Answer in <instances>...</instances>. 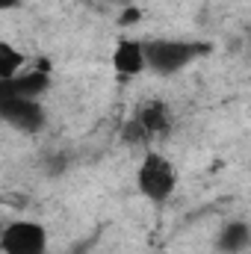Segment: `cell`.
I'll use <instances>...</instances> for the list:
<instances>
[{
	"mask_svg": "<svg viewBox=\"0 0 251 254\" xmlns=\"http://www.w3.org/2000/svg\"><path fill=\"white\" fill-rule=\"evenodd\" d=\"M213 45L207 42H184V39H148L145 42V57H148V71L160 77H172L184 71L189 63L198 57L210 54Z\"/></svg>",
	"mask_w": 251,
	"mask_h": 254,
	"instance_id": "obj_1",
	"label": "cell"
},
{
	"mask_svg": "<svg viewBox=\"0 0 251 254\" xmlns=\"http://www.w3.org/2000/svg\"><path fill=\"white\" fill-rule=\"evenodd\" d=\"M136 187L151 201H169L178 190V169L175 163L160 151H145L139 169H136Z\"/></svg>",
	"mask_w": 251,
	"mask_h": 254,
	"instance_id": "obj_2",
	"label": "cell"
},
{
	"mask_svg": "<svg viewBox=\"0 0 251 254\" xmlns=\"http://www.w3.org/2000/svg\"><path fill=\"white\" fill-rule=\"evenodd\" d=\"M3 254H48V228L42 222H9L0 234Z\"/></svg>",
	"mask_w": 251,
	"mask_h": 254,
	"instance_id": "obj_3",
	"label": "cell"
},
{
	"mask_svg": "<svg viewBox=\"0 0 251 254\" xmlns=\"http://www.w3.org/2000/svg\"><path fill=\"white\" fill-rule=\"evenodd\" d=\"M0 116L6 125L18 127L24 133H39L48 122L45 107L33 98H0Z\"/></svg>",
	"mask_w": 251,
	"mask_h": 254,
	"instance_id": "obj_4",
	"label": "cell"
},
{
	"mask_svg": "<svg viewBox=\"0 0 251 254\" xmlns=\"http://www.w3.org/2000/svg\"><path fill=\"white\" fill-rule=\"evenodd\" d=\"M51 89V71L27 68L12 80H0V98H33L39 101Z\"/></svg>",
	"mask_w": 251,
	"mask_h": 254,
	"instance_id": "obj_5",
	"label": "cell"
},
{
	"mask_svg": "<svg viewBox=\"0 0 251 254\" xmlns=\"http://www.w3.org/2000/svg\"><path fill=\"white\" fill-rule=\"evenodd\" d=\"M113 71L130 80V77H139L142 71H148V57H145V42L142 39H122L113 51Z\"/></svg>",
	"mask_w": 251,
	"mask_h": 254,
	"instance_id": "obj_6",
	"label": "cell"
},
{
	"mask_svg": "<svg viewBox=\"0 0 251 254\" xmlns=\"http://www.w3.org/2000/svg\"><path fill=\"white\" fill-rule=\"evenodd\" d=\"M216 252L219 254H246L251 252V222L234 219L225 222L216 234Z\"/></svg>",
	"mask_w": 251,
	"mask_h": 254,
	"instance_id": "obj_7",
	"label": "cell"
},
{
	"mask_svg": "<svg viewBox=\"0 0 251 254\" xmlns=\"http://www.w3.org/2000/svg\"><path fill=\"white\" fill-rule=\"evenodd\" d=\"M136 119H139L142 127L148 130V136H163V133H169V127H172V110H169L166 101L151 98V101H145V104L136 110Z\"/></svg>",
	"mask_w": 251,
	"mask_h": 254,
	"instance_id": "obj_8",
	"label": "cell"
},
{
	"mask_svg": "<svg viewBox=\"0 0 251 254\" xmlns=\"http://www.w3.org/2000/svg\"><path fill=\"white\" fill-rule=\"evenodd\" d=\"M24 65H27L24 51H18L12 42H0V80H12V77H18L21 71H27Z\"/></svg>",
	"mask_w": 251,
	"mask_h": 254,
	"instance_id": "obj_9",
	"label": "cell"
},
{
	"mask_svg": "<svg viewBox=\"0 0 251 254\" xmlns=\"http://www.w3.org/2000/svg\"><path fill=\"white\" fill-rule=\"evenodd\" d=\"M122 139H125L127 145H142V142H148L151 136H148V130L142 127V122L133 116V119H130V122L122 127Z\"/></svg>",
	"mask_w": 251,
	"mask_h": 254,
	"instance_id": "obj_10",
	"label": "cell"
},
{
	"mask_svg": "<svg viewBox=\"0 0 251 254\" xmlns=\"http://www.w3.org/2000/svg\"><path fill=\"white\" fill-rule=\"evenodd\" d=\"M142 21V9L139 6H127L125 12L119 15V27H136Z\"/></svg>",
	"mask_w": 251,
	"mask_h": 254,
	"instance_id": "obj_11",
	"label": "cell"
},
{
	"mask_svg": "<svg viewBox=\"0 0 251 254\" xmlns=\"http://www.w3.org/2000/svg\"><path fill=\"white\" fill-rule=\"evenodd\" d=\"M21 0H0V9H15Z\"/></svg>",
	"mask_w": 251,
	"mask_h": 254,
	"instance_id": "obj_12",
	"label": "cell"
}]
</instances>
